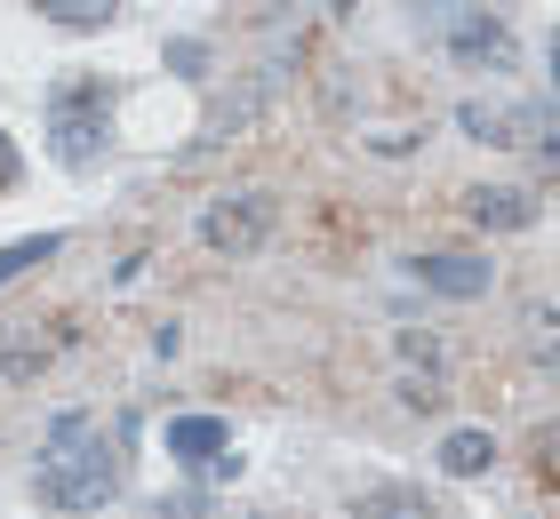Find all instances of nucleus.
<instances>
[{"label": "nucleus", "instance_id": "12", "mask_svg": "<svg viewBox=\"0 0 560 519\" xmlns=\"http://www.w3.org/2000/svg\"><path fill=\"white\" fill-rule=\"evenodd\" d=\"M57 248H65L57 232H40V240H9V248H0V288H9L16 272H33V264H48V256H57Z\"/></svg>", "mask_w": 560, "mask_h": 519}, {"label": "nucleus", "instance_id": "17", "mask_svg": "<svg viewBox=\"0 0 560 519\" xmlns=\"http://www.w3.org/2000/svg\"><path fill=\"white\" fill-rule=\"evenodd\" d=\"M265 519H272V511H265Z\"/></svg>", "mask_w": 560, "mask_h": 519}, {"label": "nucleus", "instance_id": "2", "mask_svg": "<svg viewBox=\"0 0 560 519\" xmlns=\"http://www.w3.org/2000/svg\"><path fill=\"white\" fill-rule=\"evenodd\" d=\"M113 137V89L105 81H65L48 96V144H57L65 168H89Z\"/></svg>", "mask_w": 560, "mask_h": 519}, {"label": "nucleus", "instance_id": "8", "mask_svg": "<svg viewBox=\"0 0 560 519\" xmlns=\"http://www.w3.org/2000/svg\"><path fill=\"white\" fill-rule=\"evenodd\" d=\"M472 224H489V232H521V224H537V200H528V192H513V185L472 192Z\"/></svg>", "mask_w": 560, "mask_h": 519}, {"label": "nucleus", "instance_id": "15", "mask_svg": "<svg viewBox=\"0 0 560 519\" xmlns=\"http://www.w3.org/2000/svg\"><path fill=\"white\" fill-rule=\"evenodd\" d=\"M552 89H560V33H552Z\"/></svg>", "mask_w": 560, "mask_h": 519}, {"label": "nucleus", "instance_id": "7", "mask_svg": "<svg viewBox=\"0 0 560 519\" xmlns=\"http://www.w3.org/2000/svg\"><path fill=\"white\" fill-rule=\"evenodd\" d=\"M417 272H424L441 296H489V280H497L489 264H480V256H424Z\"/></svg>", "mask_w": 560, "mask_h": 519}, {"label": "nucleus", "instance_id": "10", "mask_svg": "<svg viewBox=\"0 0 560 519\" xmlns=\"http://www.w3.org/2000/svg\"><path fill=\"white\" fill-rule=\"evenodd\" d=\"M217 448H224V424H217V415H176V424H168V456L200 463V456H217Z\"/></svg>", "mask_w": 560, "mask_h": 519}, {"label": "nucleus", "instance_id": "5", "mask_svg": "<svg viewBox=\"0 0 560 519\" xmlns=\"http://www.w3.org/2000/svg\"><path fill=\"white\" fill-rule=\"evenodd\" d=\"M448 40H456V57H465V64H513V33H504L489 9H472V0H456V9H448Z\"/></svg>", "mask_w": 560, "mask_h": 519}, {"label": "nucleus", "instance_id": "3", "mask_svg": "<svg viewBox=\"0 0 560 519\" xmlns=\"http://www.w3.org/2000/svg\"><path fill=\"white\" fill-rule=\"evenodd\" d=\"M272 192H217L209 208H200V240H209L217 256H257L272 240Z\"/></svg>", "mask_w": 560, "mask_h": 519}, {"label": "nucleus", "instance_id": "13", "mask_svg": "<svg viewBox=\"0 0 560 519\" xmlns=\"http://www.w3.org/2000/svg\"><path fill=\"white\" fill-rule=\"evenodd\" d=\"M537 480L552 487V504H560V424H552V432H537Z\"/></svg>", "mask_w": 560, "mask_h": 519}, {"label": "nucleus", "instance_id": "4", "mask_svg": "<svg viewBox=\"0 0 560 519\" xmlns=\"http://www.w3.org/2000/svg\"><path fill=\"white\" fill-rule=\"evenodd\" d=\"M65 344H72V320H9V328H0V384L40 376Z\"/></svg>", "mask_w": 560, "mask_h": 519}, {"label": "nucleus", "instance_id": "16", "mask_svg": "<svg viewBox=\"0 0 560 519\" xmlns=\"http://www.w3.org/2000/svg\"><path fill=\"white\" fill-rule=\"evenodd\" d=\"M337 9H361V0H337Z\"/></svg>", "mask_w": 560, "mask_h": 519}, {"label": "nucleus", "instance_id": "6", "mask_svg": "<svg viewBox=\"0 0 560 519\" xmlns=\"http://www.w3.org/2000/svg\"><path fill=\"white\" fill-rule=\"evenodd\" d=\"M352 519H441V504H432L424 487H361Z\"/></svg>", "mask_w": 560, "mask_h": 519}, {"label": "nucleus", "instance_id": "14", "mask_svg": "<svg viewBox=\"0 0 560 519\" xmlns=\"http://www.w3.org/2000/svg\"><path fill=\"white\" fill-rule=\"evenodd\" d=\"M16 176H24V161H16V144L0 137V192H16Z\"/></svg>", "mask_w": 560, "mask_h": 519}, {"label": "nucleus", "instance_id": "1", "mask_svg": "<svg viewBox=\"0 0 560 519\" xmlns=\"http://www.w3.org/2000/svg\"><path fill=\"white\" fill-rule=\"evenodd\" d=\"M113 487H120V439L96 424V415H57L48 456L33 472V496L48 511H96Z\"/></svg>", "mask_w": 560, "mask_h": 519}, {"label": "nucleus", "instance_id": "11", "mask_svg": "<svg viewBox=\"0 0 560 519\" xmlns=\"http://www.w3.org/2000/svg\"><path fill=\"white\" fill-rule=\"evenodd\" d=\"M33 9H40L48 24H65V33H96V24H113L120 0H33Z\"/></svg>", "mask_w": 560, "mask_h": 519}, {"label": "nucleus", "instance_id": "9", "mask_svg": "<svg viewBox=\"0 0 560 519\" xmlns=\"http://www.w3.org/2000/svg\"><path fill=\"white\" fill-rule=\"evenodd\" d=\"M489 463H497V439H489V432H448V439H441V472L472 480V472H489Z\"/></svg>", "mask_w": 560, "mask_h": 519}]
</instances>
